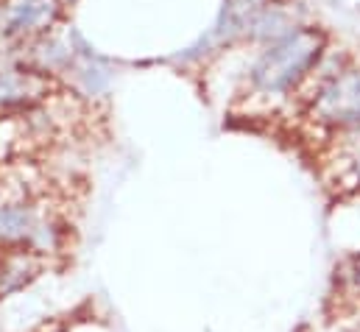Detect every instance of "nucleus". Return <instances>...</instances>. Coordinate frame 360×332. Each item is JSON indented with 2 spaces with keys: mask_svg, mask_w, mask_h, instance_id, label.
I'll use <instances>...</instances> for the list:
<instances>
[{
  "mask_svg": "<svg viewBox=\"0 0 360 332\" xmlns=\"http://www.w3.org/2000/svg\"><path fill=\"white\" fill-rule=\"evenodd\" d=\"M349 279H352V285L360 290V257L352 262V274H349Z\"/></svg>",
  "mask_w": 360,
  "mask_h": 332,
  "instance_id": "7",
  "label": "nucleus"
},
{
  "mask_svg": "<svg viewBox=\"0 0 360 332\" xmlns=\"http://www.w3.org/2000/svg\"><path fill=\"white\" fill-rule=\"evenodd\" d=\"M319 112L330 120H360V73L344 76L321 98Z\"/></svg>",
  "mask_w": 360,
  "mask_h": 332,
  "instance_id": "3",
  "label": "nucleus"
},
{
  "mask_svg": "<svg viewBox=\"0 0 360 332\" xmlns=\"http://www.w3.org/2000/svg\"><path fill=\"white\" fill-rule=\"evenodd\" d=\"M324 37L319 31H296L279 39L255 68V84L263 89H288L304 76V70L319 59Z\"/></svg>",
  "mask_w": 360,
  "mask_h": 332,
  "instance_id": "1",
  "label": "nucleus"
},
{
  "mask_svg": "<svg viewBox=\"0 0 360 332\" xmlns=\"http://www.w3.org/2000/svg\"><path fill=\"white\" fill-rule=\"evenodd\" d=\"M358 332H360V330H358Z\"/></svg>",
  "mask_w": 360,
  "mask_h": 332,
  "instance_id": "9",
  "label": "nucleus"
},
{
  "mask_svg": "<svg viewBox=\"0 0 360 332\" xmlns=\"http://www.w3.org/2000/svg\"><path fill=\"white\" fill-rule=\"evenodd\" d=\"M42 89L37 76H25L17 70H0V103H17Z\"/></svg>",
  "mask_w": 360,
  "mask_h": 332,
  "instance_id": "5",
  "label": "nucleus"
},
{
  "mask_svg": "<svg viewBox=\"0 0 360 332\" xmlns=\"http://www.w3.org/2000/svg\"><path fill=\"white\" fill-rule=\"evenodd\" d=\"M37 235V218L25 207H0V243H22Z\"/></svg>",
  "mask_w": 360,
  "mask_h": 332,
  "instance_id": "4",
  "label": "nucleus"
},
{
  "mask_svg": "<svg viewBox=\"0 0 360 332\" xmlns=\"http://www.w3.org/2000/svg\"><path fill=\"white\" fill-rule=\"evenodd\" d=\"M59 14V0H11L0 14L3 34L17 37L51 25Z\"/></svg>",
  "mask_w": 360,
  "mask_h": 332,
  "instance_id": "2",
  "label": "nucleus"
},
{
  "mask_svg": "<svg viewBox=\"0 0 360 332\" xmlns=\"http://www.w3.org/2000/svg\"><path fill=\"white\" fill-rule=\"evenodd\" d=\"M0 332H3V327H0Z\"/></svg>",
  "mask_w": 360,
  "mask_h": 332,
  "instance_id": "8",
  "label": "nucleus"
},
{
  "mask_svg": "<svg viewBox=\"0 0 360 332\" xmlns=\"http://www.w3.org/2000/svg\"><path fill=\"white\" fill-rule=\"evenodd\" d=\"M257 11H260V0H229L224 20H229L235 28H243Z\"/></svg>",
  "mask_w": 360,
  "mask_h": 332,
  "instance_id": "6",
  "label": "nucleus"
}]
</instances>
